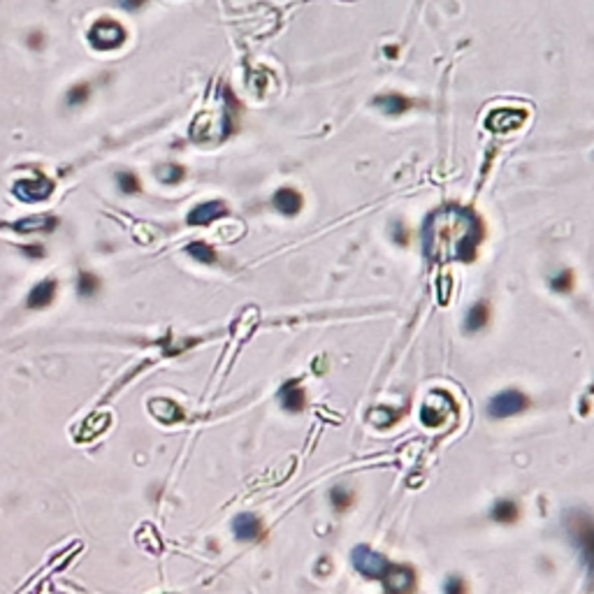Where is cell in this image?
<instances>
[{
	"mask_svg": "<svg viewBox=\"0 0 594 594\" xmlns=\"http://www.w3.org/2000/svg\"><path fill=\"white\" fill-rule=\"evenodd\" d=\"M381 583L388 594H411L416 590V573L408 566H388L381 576Z\"/></svg>",
	"mask_w": 594,
	"mask_h": 594,
	"instance_id": "7",
	"label": "cell"
},
{
	"mask_svg": "<svg viewBox=\"0 0 594 594\" xmlns=\"http://www.w3.org/2000/svg\"><path fill=\"white\" fill-rule=\"evenodd\" d=\"M26 253L33 255V258H40L44 251H42V246H30V248H26Z\"/></svg>",
	"mask_w": 594,
	"mask_h": 594,
	"instance_id": "29",
	"label": "cell"
},
{
	"mask_svg": "<svg viewBox=\"0 0 594 594\" xmlns=\"http://www.w3.org/2000/svg\"><path fill=\"white\" fill-rule=\"evenodd\" d=\"M374 105L386 114H404L408 107H411V100L399 93H388V95L374 98Z\"/></svg>",
	"mask_w": 594,
	"mask_h": 594,
	"instance_id": "15",
	"label": "cell"
},
{
	"mask_svg": "<svg viewBox=\"0 0 594 594\" xmlns=\"http://www.w3.org/2000/svg\"><path fill=\"white\" fill-rule=\"evenodd\" d=\"M279 399H281V404H284L286 411L297 413V411H302V408H304L306 395H304L302 388H299L297 381H290V383H286V386L281 388Z\"/></svg>",
	"mask_w": 594,
	"mask_h": 594,
	"instance_id": "12",
	"label": "cell"
},
{
	"mask_svg": "<svg viewBox=\"0 0 594 594\" xmlns=\"http://www.w3.org/2000/svg\"><path fill=\"white\" fill-rule=\"evenodd\" d=\"M488 323H490V309H488V304L478 302V304H474V306L469 309L467 321H464V328H467L469 332H478V330H483Z\"/></svg>",
	"mask_w": 594,
	"mask_h": 594,
	"instance_id": "16",
	"label": "cell"
},
{
	"mask_svg": "<svg viewBox=\"0 0 594 594\" xmlns=\"http://www.w3.org/2000/svg\"><path fill=\"white\" fill-rule=\"evenodd\" d=\"M77 290H79L81 297H93L98 293V279L88 272H81L79 279H77Z\"/></svg>",
	"mask_w": 594,
	"mask_h": 594,
	"instance_id": "22",
	"label": "cell"
},
{
	"mask_svg": "<svg viewBox=\"0 0 594 594\" xmlns=\"http://www.w3.org/2000/svg\"><path fill=\"white\" fill-rule=\"evenodd\" d=\"M332 502H335V508H346L350 504V495L344 488H335L332 490Z\"/></svg>",
	"mask_w": 594,
	"mask_h": 594,
	"instance_id": "25",
	"label": "cell"
},
{
	"mask_svg": "<svg viewBox=\"0 0 594 594\" xmlns=\"http://www.w3.org/2000/svg\"><path fill=\"white\" fill-rule=\"evenodd\" d=\"M56 288H59V286H56L54 279H47V281H42V284H37L28 295V306L30 309H44V306H49L56 297Z\"/></svg>",
	"mask_w": 594,
	"mask_h": 594,
	"instance_id": "13",
	"label": "cell"
},
{
	"mask_svg": "<svg viewBox=\"0 0 594 594\" xmlns=\"http://www.w3.org/2000/svg\"><path fill=\"white\" fill-rule=\"evenodd\" d=\"M493 518L499 520V522H513L515 518H518V508H515L513 502L502 499L493 506Z\"/></svg>",
	"mask_w": 594,
	"mask_h": 594,
	"instance_id": "19",
	"label": "cell"
},
{
	"mask_svg": "<svg viewBox=\"0 0 594 594\" xmlns=\"http://www.w3.org/2000/svg\"><path fill=\"white\" fill-rule=\"evenodd\" d=\"M272 204L279 209L281 214L295 216V214H299V209H302L304 200H302V195H299L295 188H281V190L274 193Z\"/></svg>",
	"mask_w": 594,
	"mask_h": 594,
	"instance_id": "10",
	"label": "cell"
},
{
	"mask_svg": "<svg viewBox=\"0 0 594 594\" xmlns=\"http://www.w3.org/2000/svg\"><path fill=\"white\" fill-rule=\"evenodd\" d=\"M56 226H59V219H54V216H30V219L17 221L14 230H19V232H35V230H54Z\"/></svg>",
	"mask_w": 594,
	"mask_h": 594,
	"instance_id": "17",
	"label": "cell"
},
{
	"mask_svg": "<svg viewBox=\"0 0 594 594\" xmlns=\"http://www.w3.org/2000/svg\"><path fill=\"white\" fill-rule=\"evenodd\" d=\"M566 529L573 536V544L580 548V555H583L587 569L594 578V518L580 513V511H573L566 515Z\"/></svg>",
	"mask_w": 594,
	"mask_h": 594,
	"instance_id": "2",
	"label": "cell"
},
{
	"mask_svg": "<svg viewBox=\"0 0 594 594\" xmlns=\"http://www.w3.org/2000/svg\"><path fill=\"white\" fill-rule=\"evenodd\" d=\"M151 413L153 416H156L158 420H161V423H177V420H181L184 418V411L181 408H179L175 402H170V399H153L151 402Z\"/></svg>",
	"mask_w": 594,
	"mask_h": 594,
	"instance_id": "14",
	"label": "cell"
},
{
	"mask_svg": "<svg viewBox=\"0 0 594 594\" xmlns=\"http://www.w3.org/2000/svg\"><path fill=\"white\" fill-rule=\"evenodd\" d=\"M446 594H467V585L459 576H453L448 583H446Z\"/></svg>",
	"mask_w": 594,
	"mask_h": 594,
	"instance_id": "26",
	"label": "cell"
},
{
	"mask_svg": "<svg viewBox=\"0 0 594 594\" xmlns=\"http://www.w3.org/2000/svg\"><path fill=\"white\" fill-rule=\"evenodd\" d=\"M184 177H186V170H184L181 165H163V168L158 170V179H161L163 184H168V186L179 184Z\"/></svg>",
	"mask_w": 594,
	"mask_h": 594,
	"instance_id": "20",
	"label": "cell"
},
{
	"mask_svg": "<svg viewBox=\"0 0 594 594\" xmlns=\"http://www.w3.org/2000/svg\"><path fill=\"white\" fill-rule=\"evenodd\" d=\"M121 5H123L126 10H139L146 5V0H121Z\"/></svg>",
	"mask_w": 594,
	"mask_h": 594,
	"instance_id": "27",
	"label": "cell"
},
{
	"mask_svg": "<svg viewBox=\"0 0 594 594\" xmlns=\"http://www.w3.org/2000/svg\"><path fill=\"white\" fill-rule=\"evenodd\" d=\"M117 184H119V188L123 190V193H128V195H132V193H137V190H139V179L132 175V172H119Z\"/></svg>",
	"mask_w": 594,
	"mask_h": 594,
	"instance_id": "23",
	"label": "cell"
},
{
	"mask_svg": "<svg viewBox=\"0 0 594 594\" xmlns=\"http://www.w3.org/2000/svg\"><path fill=\"white\" fill-rule=\"evenodd\" d=\"M54 193V181L44 175H37L35 179H21L14 184V195L23 202H42Z\"/></svg>",
	"mask_w": 594,
	"mask_h": 594,
	"instance_id": "6",
	"label": "cell"
},
{
	"mask_svg": "<svg viewBox=\"0 0 594 594\" xmlns=\"http://www.w3.org/2000/svg\"><path fill=\"white\" fill-rule=\"evenodd\" d=\"M226 214H228L226 202H221V200L202 202L188 214V223L190 226H209V223H214L216 219H221V216H226Z\"/></svg>",
	"mask_w": 594,
	"mask_h": 594,
	"instance_id": "9",
	"label": "cell"
},
{
	"mask_svg": "<svg viewBox=\"0 0 594 594\" xmlns=\"http://www.w3.org/2000/svg\"><path fill=\"white\" fill-rule=\"evenodd\" d=\"M527 406V397L520 390H504L490 399V416L493 418H508L520 413Z\"/></svg>",
	"mask_w": 594,
	"mask_h": 594,
	"instance_id": "8",
	"label": "cell"
},
{
	"mask_svg": "<svg viewBox=\"0 0 594 594\" xmlns=\"http://www.w3.org/2000/svg\"><path fill=\"white\" fill-rule=\"evenodd\" d=\"M350 560H353V566L357 571L362 573V576L367 578H379L386 573V569L390 566V562H388L383 555L374 553L372 548H365V546H357L353 553H350Z\"/></svg>",
	"mask_w": 594,
	"mask_h": 594,
	"instance_id": "5",
	"label": "cell"
},
{
	"mask_svg": "<svg viewBox=\"0 0 594 594\" xmlns=\"http://www.w3.org/2000/svg\"><path fill=\"white\" fill-rule=\"evenodd\" d=\"M551 286L557 293H566L571 288V272H560L557 277H555L553 281H551Z\"/></svg>",
	"mask_w": 594,
	"mask_h": 594,
	"instance_id": "24",
	"label": "cell"
},
{
	"mask_svg": "<svg viewBox=\"0 0 594 594\" xmlns=\"http://www.w3.org/2000/svg\"><path fill=\"white\" fill-rule=\"evenodd\" d=\"M30 47H33V49H40V47H42V35H40V33L30 35Z\"/></svg>",
	"mask_w": 594,
	"mask_h": 594,
	"instance_id": "28",
	"label": "cell"
},
{
	"mask_svg": "<svg viewBox=\"0 0 594 594\" xmlns=\"http://www.w3.org/2000/svg\"><path fill=\"white\" fill-rule=\"evenodd\" d=\"M186 253L190 255V258H195L197 263H207V265L216 263L214 248L209 246V244H204V241H193V244H188V246H186Z\"/></svg>",
	"mask_w": 594,
	"mask_h": 594,
	"instance_id": "18",
	"label": "cell"
},
{
	"mask_svg": "<svg viewBox=\"0 0 594 594\" xmlns=\"http://www.w3.org/2000/svg\"><path fill=\"white\" fill-rule=\"evenodd\" d=\"M483 239V226L471 209L464 207H442L439 212L427 216L423 228L425 253L432 260H462L471 263L476 248Z\"/></svg>",
	"mask_w": 594,
	"mask_h": 594,
	"instance_id": "1",
	"label": "cell"
},
{
	"mask_svg": "<svg viewBox=\"0 0 594 594\" xmlns=\"http://www.w3.org/2000/svg\"><path fill=\"white\" fill-rule=\"evenodd\" d=\"M128 40L126 28L114 19H98L93 28L88 30V42L98 51H114Z\"/></svg>",
	"mask_w": 594,
	"mask_h": 594,
	"instance_id": "3",
	"label": "cell"
},
{
	"mask_svg": "<svg viewBox=\"0 0 594 594\" xmlns=\"http://www.w3.org/2000/svg\"><path fill=\"white\" fill-rule=\"evenodd\" d=\"M527 110H515V107H497L485 117L483 126L485 130L490 132H511V130H520L527 121Z\"/></svg>",
	"mask_w": 594,
	"mask_h": 594,
	"instance_id": "4",
	"label": "cell"
},
{
	"mask_svg": "<svg viewBox=\"0 0 594 594\" xmlns=\"http://www.w3.org/2000/svg\"><path fill=\"white\" fill-rule=\"evenodd\" d=\"M88 98H91V86H88V84H77V86H72L68 91L66 102H68V107H79V105H84Z\"/></svg>",
	"mask_w": 594,
	"mask_h": 594,
	"instance_id": "21",
	"label": "cell"
},
{
	"mask_svg": "<svg viewBox=\"0 0 594 594\" xmlns=\"http://www.w3.org/2000/svg\"><path fill=\"white\" fill-rule=\"evenodd\" d=\"M232 532L239 541H255L263 532V527H260V520L255 515L241 513L232 520Z\"/></svg>",
	"mask_w": 594,
	"mask_h": 594,
	"instance_id": "11",
	"label": "cell"
}]
</instances>
